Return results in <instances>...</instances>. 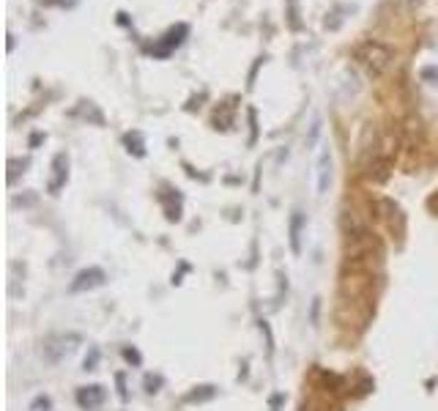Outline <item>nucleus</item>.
Segmentation results:
<instances>
[{"label": "nucleus", "mask_w": 438, "mask_h": 411, "mask_svg": "<svg viewBox=\"0 0 438 411\" xmlns=\"http://www.w3.org/2000/svg\"><path fill=\"white\" fill-rule=\"evenodd\" d=\"M353 61L370 74V77H381V74L395 63V50L384 44V41H378V38H365V41H359L356 47H353Z\"/></svg>", "instance_id": "nucleus-1"}, {"label": "nucleus", "mask_w": 438, "mask_h": 411, "mask_svg": "<svg viewBox=\"0 0 438 411\" xmlns=\"http://www.w3.org/2000/svg\"><path fill=\"white\" fill-rule=\"evenodd\" d=\"M80 118H85V121H93L96 126H102L105 124V115H102V110L96 108L93 102H80V108L74 110Z\"/></svg>", "instance_id": "nucleus-8"}, {"label": "nucleus", "mask_w": 438, "mask_h": 411, "mask_svg": "<svg viewBox=\"0 0 438 411\" xmlns=\"http://www.w3.org/2000/svg\"><path fill=\"white\" fill-rule=\"evenodd\" d=\"M187 36H189V25H187V22H178V25H173L159 41H154V44L148 47V53L154 55V58H170V55L184 44V38Z\"/></svg>", "instance_id": "nucleus-2"}, {"label": "nucleus", "mask_w": 438, "mask_h": 411, "mask_svg": "<svg viewBox=\"0 0 438 411\" xmlns=\"http://www.w3.org/2000/svg\"><path fill=\"white\" fill-rule=\"evenodd\" d=\"M96 362H99V351H96V348H90V357L85 359V370H93V368H96Z\"/></svg>", "instance_id": "nucleus-11"}, {"label": "nucleus", "mask_w": 438, "mask_h": 411, "mask_svg": "<svg viewBox=\"0 0 438 411\" xmlns=\"http://www.w3.org/2000/svg\"><path fill=\"white\" fill-rule=\"evenodd\" d=\"M422 77L424 80H438V69H422Z\"/></svg>", "instance_id": "nucleus-14"}, {"label": "nucleus", "mask_w": 438, "mask_h": 411, "mask_svg": "<svg viewBox=\"0 0 438 411\" xmlns=\"http://www.w3.org/2000/svg\"><path fill=\"white\" fill-rule=\"evenodd\" d=\"M301 231H304V214L301 212H293L291 217V225H288V233H291V250L301 252Z\"/></svg>", "instance_id": "nucleus-7"}, {"label": "nucleus", "mask_w": 438, "mask_h": 411, "mask_svg": "<svg viewBox=\"0 0 438 411\" xmlns=\"http://www.w3.org/2000/svg\"><path fill=\"white\" fill-rule=\"evenodd\" d=\"M318 195H326L329 192V187H332V151H329V145H320V151H318Z\"/></svg>", "instance_id": "nucleus-3"}, {"label": "nucleus", "mask_w": 438, "mask_h": 411, "mask_svg": "<svg viewBox=\"0 0 438 411\" xmlns=\"http://www.w3.org/2000/svg\"><path fill=\"white\" fill-rule=\"evenodd\" d=\"M427 206H430V209H433V212H438V192L433 197H430V200H427Z\"/></svg>", "instance_id": "nucleus-15"}, {"label": "nucleus", "mask_w": 438, "mask_h": 411, "mask_svg": "<svg viewBox=\"0 0 438 411\" xmlns=\"http://www.w3.org/2000/svg\"><path fill=\"white\" fill-rule=\"evenodd\" d=\"M123 145H126L129 154H135V157H145V143H142L140 132H126V135H123Z\"/></svg>", "instance_id": "nucleus-9"}, {"label": "nucleus", "mask_w": 438, "mask_h": 411, "mask_svg": "<svg viewBox=\"0 0 438 411\" xmlns=\"http://www.w3.org/2000/svg\"><path fill=\"white\" fill-rule=\"evenodd\" d=\"M105 387H99V384H90V387H80L77 390V403H80V409L85 411H96L102 403H105Z\"/></svg>", "instance_id": "nucleus-6"}, {"label": "nucleus", "mask_w": 438, "mask_h": 411, "mask_svg": "<svg viewBox=\"0 0 438 411\" xmlns=\"http://www.w3.org/2000/svg\"><path fill=\"white\" fill-rule=\"evenodd\" d=\"M285 17H288V28L291 31H301V11H298V0H285Z\"/></svg>", "instance_id": "nucleus-10"}, {"label": "nucleus", "mask_w": 438, "mask_h": 411, "mask_svg": "<svg viewBox=\"0 0 438 411\" xmlns=\"http://www.w3.org/2000/svg\"><path fill=\"white\" fill-rule=\"evenodd\" d=\"M123 357H126V359H132L135 365H140V354H137V351H132V348H126V351H123Z\"/></svg>", "instance_id": "nucleus-12"}, {"label": "nucleus", "mask_w": 438, "mask_h": 411, "mask_svg": "<svg viewBox=\"0 0 438 411\" xmlns=\"http://www.w3.org/2000/svg\"><path fill=\"white\" fill-rule=\"evenodd\" d=\"M66 181H69V157H66V154H58L53 160V176L47 181L50 195H58V192L66 187Z\"/></svg>", "instance_id": "nucleus-5"}, {"label": "nucleus", "mask_w": 438, "mask_h": 411, "mask_svg": "<svg viewBox=\"0 0 438 411\" xmlns=\"http://www.w3.org/2000/svg\"><path fill=\"white\" fill-rule=\"evenodd\" d=\"M47 3H53V6H61V9H71L77 0H47Z\"/></svg>", "instance_id": "nucleus-13"}, {"label": "nucleus", "mask_w": 438, "mask_h": 411, "mask_svg": "<svg viewBox=\"0 0 438 411\" xmlns=\"http://www.w3.org/2000/svg\"><path fill=\"white\" fill-rule=\"evenodd\" d=\"M107 274L102 271V269L90 266V269H83L77 277H74V283L69 286L71 293H83V291H93V288L105 286Z\"/></svg>", "instance_id": "nucleus-4"}]
</instances>
